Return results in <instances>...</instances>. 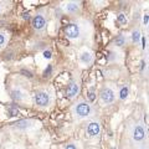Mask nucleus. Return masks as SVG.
Instances as JSON below:
<instances>
[{
	"label": "nucleus",
	"mask_w": 149,
	"mask_h": 149,
	"mask_svg": "<svg viewBox=\"0 0 149 149\" xmlns=\"http://www.w3.org/2000/svg\"><path fill=\"white\" fill-rule=\"evenodd\" d=\"M63 34L73 44L88 42L93 35V25L88 19L77 17L65 26Z\"/></svg>",
	"instance_id": "1"
},
{
	"label": "nucleus",
	"mask_w": 149,
	"mask_h": 149,
	"mask_svg": "<svg viewBox=\"0 0 149 149\" xmlns=\"http://www.w3.org/2000/svg\"><path fill=\"white\" fill-rule=\"evenodd\" d=\"M70 112H71L72 119L74 123H80L83 120H88L95 116V107L92 106L88 101L85 98H76L74 102L70 107Z\"/></svg>",
	"instance_id": "2"
},
{
	"label": "nucleus",
	"mask_w": 149,
	"mask_h": 149,
	"mask_svg": "<svg viewBox=\"0 0 149 149\" xmlns=\"http://www.w3.org/2000/svg\"><path fill=\"white\" fill-rule=\"evenodd\" d=\"M127 136L133 146L147 143L148 129H147V124L144 123L142 118L138 120L136 119L129 120L127 124Z\"/></svg>",
	"instance_id": "3"
},
{
	"label": "nucleus",
	"mask_w": 149,
	"mask_h": 149,
	"mask_svg": "<svg viewBox=\"0 0 149 149\" xmlns=\"http://www.w3.org/2000/svg\"><path fill=\"white\" fill-rule=\"evenodd\" d=\"M34 107L41 111H47L55 102V92L51 87H39L31 96Z\"/></svg>",
	"instance_id": "4"
},
{
	"label": "nucleus",
	"mask_w": 149,
	"mask_h": 149,
	"mask_svg": "<svg viewBox=\"0 0 149 149\" xmlns=\"http://www.w3.org/2000/svg\"><path fill=\"white\" fill-rule=\"evenodd\" d=\"M100 104L102 107H107L113 104L117 101V86L112 82H107L101 87L100 92L97 93Z\"/></svg>",
	"instance_id": "5"
},
{
	"label": "nucleus",
	"mask_w": 149,
	"mask_h": 149,
	"mask_svg": "<svg viewBox=\"0 0 149 149\" xmlns=\"http://www.w3.org/2000/svg\"><path fill=\"white\" fill-rule=\"evenodd\" d=\"M80 92H81V77L78 72H74L67 83L66 97L68 100L74 101L78 97V95H80Z\"/></svg>",
	"instance_id": "6"
},
{
	"label": "nucleus",
	"mask_w": 149,
	"mask_h": 149,
	"mask_svg": "<svg viewBox=\"0 0 149 149\" xmlns=\"http://www.w3.org/2000/svg\"><path fill=\"white\" fill-rule=\"evenodd\" d=\"M101 130H102V125H101L100 118L92 117L91 119L86 120V124H85V133H86L87 138L95 139V138H97V137H100Z\"/></svg>",
	"instance_id": "7"
},
{
	"label": "nucleus",
	"mask_w": 149,
	"mask_h": 149,
	"mask_svg": "<svg viewBox=\"0 0 149 149\" xmlns=\"http://www.w3.org/2000/svg\"><path fill=\"white\" fill-rule=\"evenodd\" d=\"M10 97L16 103H29L31 101V96L20 86H14L10 90Z\"/></svg>",
	"instance_id": "8"
},
{
	"label": "nucleus",
	"mask_w": 149,
	"mask_h": 149,
	"mask_svg": "<svg viewBox=\"0 0 149 149\" xmlns=\"http://www.w3.org/2000/svg\"><path fill=\"white\" fill-rule=\"evenodd\" d=\"M31 26L37 32H41L47 26V14L45 11H37L31 17Z\"/></svg>",
	"instance_id": "9"
},
{
	"label": "nucleus",
	"mask_w": 149,
	"mask_h": 149,
	"mask_svg": "<svg viewBox=\"0 0 149 149\" xmlns=\"http://www.w3.org/2000/svg\"><path fill=\"white\" fill-rule=\"evenodd\" d=\"M93 62H95V55L92 50L88 47H82L78 52V63L81 65V67L88 68L92 66Z\"/></svg>",
	"instance_id": "10"
},
{
	"label": "nucleus",
	"mask_w": 149,
	"mask_h": 149,
	"mask_svg": "<svg viewBox=\"0 0 149 149\" xmlns=\"http://www.w3.org/2000/svg\"><path fill=\"white\" fill-rule=\"evenodd\" d=\"M36 120L34 119H21V120H17L15 123H11L10 128L14 130H20V132H24V130H27L32 127L36 125Z\"/></svg>",
	"instance_id": "11"
},
{
	"label": "nucleus",
	"mask_w": 149,
	"mask_h": 149,
	"mask_svg": "<svg viewBox=\"0 0 149 149\" xmlns=\"http://www.w3.org/2000/svg\"><path fill=\"white\" fill-rule=\"evenodd\" d=\"M63 11L68 14V15H77V14L81 13V1H66L62 5Z\"/></svg>",
	"instance_id": "12"
},
{
	"label": "nucleus",
	"mask_w": 149,
	"mask_h": 149,
	"mask_svg": "<svg viewBox=\"0 0 149 149\" xmlns=\"http://www.w3.org/2000/svg\"><path fill=\"white\" fill-rule=\"evenodd\" d=\"M129 85L128 83H123L117 88V100L119 101H125L129 97Z\"/></svg>",
	"instance_id": "13"
},
{
	"label": "nucleus",
	"mask_w": 149,
	"mask_h": 149,
	"mask_svg": "<svg viewBox=\"0 0 149 149\" xmlns=\"http://www.w3.org/2000/svg\"><path fill=\"white\" fill-rule=\"evenodd\" d=\"M128 41H129V39H128L127 35L125 34H119L113 39V42L112 44H113L114 47L119 49V47H124V46L128 44Z\"/></svg>",
	"instance_id": "14"
},
{
	"label": "nucleus",
	"mask_w": 149,
	"mask_h": 149,
	"mask_svg": "<svg viewBox=\"0 0 149 149\" xmlns=\"http://www.w3.org/2000/svg\"><path fill=\"white\" fill-rule=\"evenodd\" d=\"M141 37H142V32H141V30H139L138 27H136V29H133L132 31H130L129 40L132 41L133 44L138 45V44H139V40H141Z\"/></svg>",
	"instance_id": "15"
},
{
	"label": "nucleus",
	"mask_w": 149,
	"mask_h": 149,
	"mask_svg": "<svg viewBox=\"0 0 149 149\" xmlns=\"http://www.w3.org/2000/svg\"><path fill=\"white\" fill-rule=\"evenodd\" d=\"M96 100H97L96 86L92 85V86H90V88H88V91H87V98H86V101H88L90 103H93Z\"/></svg>",
	"instance_id": "16"
},
{
	"label": "nucleus",
	"mask_w": 149,
	"mask_h": 149,
	"mask_svg": "<svg viewBox=\"0 0 149 149\" xmlns=\"http://www.w3.org/2000/svg\"><path fill=\"white\" fill-rule=\"evenodd\" d=\"M9 39H10V35H9V32L0 30V49L5 47V46L8 45Z\"/></svg>",
	"instance_id": "17"
},
{
	"label": "nucleus",
	"mask_w": 149,
	"mask_h": 149,
	"mask_svg": "<svg viewBox=\"0 0 149 149\" xmlns=\"http://www.w3.org/2000/svg\"><path fill=\"white\" fill-rule=\"evenodd\" d=\"M118 55L120 56V52L117 50H111L109 54H108V61L109 62H119V60L117 58Z\"/></svg>",
	"instance_id": "18"
},
{
	"label": "nucleus",
	"mask_w": 149,
	"mask_h": 149,
	"mask_svg": "<svg viewBox=\"0 0 149 149\" xmlns=\"http://www.w3.org/2000/svg\"><path fill=\"white\" fill-rule=\"evenodd\" d=\"M65 149H82V144L78 141H71L66 144Z\"/></svg>",
	"instance_id": "19"
},
{
	"label": "nucleus",
	"mask_w": 149,
	"mask_h": 149,
	"mask_svg": "<svg viewBox=\"0 0 149 149\" xmlns=\"http://www.w3.org/2000/svg\"><path fill=\"white\" fill-rule=\"evenodd\" d=\"M148 37L146 36V35H142V37H141V40H139V46H141V50L143 51V52H144V51H147L148 50Z\"/></svg>",
	"instance_id": "20"
},
{
	"label": "nucleus",
	"mask_w": 149,
	"mask_h": 149,
	"mask_svg": "<svg viewBox=\"0 0 149 149\" xmlns=\"http://www.w3.org/2000/svg\"><path fill=\"white\" fill-rule=\"evenodd\" d=\"M117 21L119 25H127V16H125L124 13H118L117 14Z\"/></svg>",
	"instance_id": "21"
},
{
	"label": "nucleus",
	"mask_w": 149,
	"mask_h": 149,
	"mask_svg": "<svg viewBox=\"0 0 149 149\" xmlns=\"http://www.w3.org/2000/svg\"><path fill=\"white\" fill-rule=\"evenodd\" d=\"M147 68H148V62H147V58L146 60H142L141 61V73L147 72Z\"/></svg>",
	"instance_id": "22"
},
{
	"label": "nucleus",
	"mask_w": 149,
	"mask_h": 149,
	"mask_svg": "<svg viewBox=\"0 0 149 149\" xmlns=\"http://www.w3.org/2000/svg\"><path fill=\"white\" fill-rule=\"evenodd\" d=\"M148 24H149V15H148V13H146V14H143V16H142V25L148 27Z\"/></svg>",
	"instance_id": "23"
},
{
	"label": "nucleus",
	"mask_w": 149,
	"mask_h": 149,
	"mask_svg": "<svg viewBox=\"0 0 149 149\" xmlns=\"http://www.w3.org/2000/svg\"><path fill=\"white\" fill-rule=\"evenodd\" d=\"M51 70H52V66H51V65H49V66L46 67V70L44 71V77H47V76H50Z\"/></svg>",
	"instance_id": "24"
},
{
	"label": "nucleus",
	"mask_w": 149,
	"mask_h": 149,
	"mask_svg": "<svg viewBox=\"0 0 149 149\" xmlns=\"http://www.w3.org/2000/svg\"><path fill=\"white\" fill-rule=\"evenodd\" d=\"M134 149H148V146H147V143L138 144V146H134Z\"/></svg>",
	"instance_id": "25"
},
{
	"label": "nucleus",
	"mask_w": 149,
	"mask_h": 149,
	"mask_svg": "<svg viewBox=\"0 0 149 149\" xmlns=\"http://www.w3.org/2000/svg\"><path fill=\"white\" fill-rule=\"evenodd\" d=\"M6 5H8V3H5V1H0V14H1L4 10H5Z\"/></svg>",
	"instance_id": "26"
},
{
	"label": "nucleus",
	"mask_w": 149,
	"mask_h": 149,
	"mask_svg": "<svg viewBox=\"0 0 149 149\" xmlns=\"http://www.w3.org/2000/svg\"><path fill=\"white\" fill-rule=\"evenodd\" d=\"M44 57L51 58V52H50V51H45V52H44Z\"/></svg>",
	"instance_id": "27"
},
{
	"label": "nucleus",
	"mask_w": 149,
	"mask_h": 149,
	"mask_svg": "<svg viewBox=\"0 0 149 149\" xmlns=\"http://www.w3.org/2000/svg\"><path fill=\"white\" fill-rule=\"evenodd\" d=\"M22 17H24V19H27V17H29V14H24V15H22Z\"/></svg>",
	"instance_id": "28"
},
{
	"label": "nucleus",
	"mask_w": 149,
	"mask_h": 149,
	"mask_svg": "<svg viewBox=\"0 0 149 149\" xmlns=\"http://www.w3.org/2000/svg\"><path fill=\"white\" fill-rule=\"evenodd\" d=\"M0 141H1V134H0Z\"/></svg>",
	"instance_id": "29"
},
{
	"label": "nucleus",
	"mask_w": 149,
	"mask_h": 149,
	"mask_svg": "<svg viewBox=\"0 0 149 149\" xmlns=\"http://www.w3.org/2000/svg\"><path fill=\"white\" fill-rule=\"evenodd\" d=\"M125 149H127V148H125Z\"/></svg>",
	"instance_id": "30"
}]
</instances>
